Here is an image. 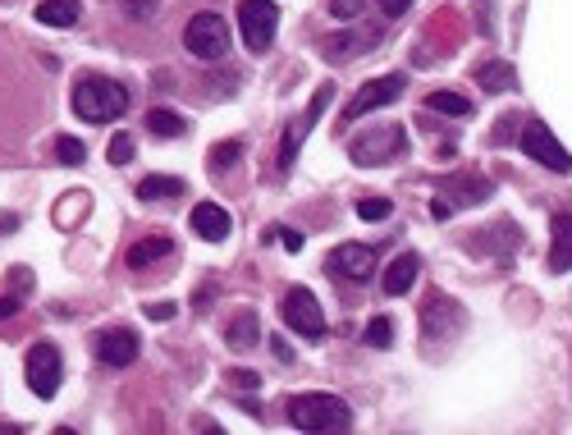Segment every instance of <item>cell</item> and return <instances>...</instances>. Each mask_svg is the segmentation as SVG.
<instances>
[{"label":"cell","instance_id":"cell-1","mask_svg":"<svg viewBox=\"0 0 572 435\" xmlns=\"http://www.w3.org/2000/svg\"><path fill=\"white\" fill-rule=\"evenodd\" d=\"M284 417L298 431H348L353 426V408L339 394H293L284 403Z\"/></svg>","mask_w":572,"mask_h":435},{"label":"cell","instance_id":"cell-2","mask_svg":"<svg viewBox=\"0 0 572 435\" xmlns=\"http://www.w3.org/2000/svg\"><path fill=\"white\" fill-rule=\"evenodd\" d=\"M129 110V87L115 83V78H83L74 87V115L87 124H106L119 120Z\"/></svg>","mask_w":572,"mask_h":435},{"label":"cell","instance_id":"cell-3","mask_svg":"<svg viewBox=\"0 0 572 435\" xmlns=\"http://www.w3.org/2000/svg\"><path fill=\"white\" fill-rule=\"evenodd\" d=\"M280 28V5L275 0H238V33L252 55H266Z\"/></svg>","mask_w":572,"mask_h":435},{"label":"cell","instance_id":"cell-4","mask_svg":"<svg viewBox=\"0 0 572 435\" xmlns=\"http://www.w3.org/2000/svg\"><path fill=\"white\" fill-rule=\"evenodd\" d=\"M280 316H284V326L298 330L303 339H325V312L321 303L312 298V289H303V284H293V289H284L280 298Z\"/></svg>","mask_w":572,"mask_h":435},{"label":"cell","instance_id":"cell-5","mask_svg":"<svg viewBox=\"0 0 572 435\" xmlns=\"http://www.w3.org/2000/svg\"><path fill=\"white\" fill-rule=\"evenodd\" d=\"M184 46L197 60H220L229 51V23L220 14H193L184 28Z\"/></svg>","mask_w":572,"mask_h":435},{"label":"cell","instance_id":"cell-6","mask_svg":"<svg viewBox=\"0 0 572 435\" xmlns=\"http://www.w3.org/2000/svg\"><path fill=\"white\" fill-rule=\"evenodd\" d=\"M403 147H408V133H403L399 124H385V129L362 133V138L348 147V156H353V165H385V161H394V156H403Z\"/></svg>","mask_w":572,"mask_h":435},{"label":"cell","instance_id":"cell-7","mask_svg":"<svg viewBox=\"0 0 572 435\" xmlns=\"http://www.w3.org/2000/svg\"><path fill=\"white\" fill-rule=\"evenodd\" d=\"M65 381V362H60V348L55 344H33L28 348V390L37 399H55Z\"/></svg>","mask_w":572,"mask_h":435},{"label":"cell","instance_id":"cell-8","mask_svg":"<svg viewBox=\"0 0 572 435\" xmlns=\"http://www.w3.org/2000/svg\"><path fill=\"white\" fill-rule=\"evenodd\" d=\"M522 152H527L536 165L554 170V174H568L572 170V156L563 152V142L554 138V133L545 129L540 120H527V129H522Z\"/></svg>","mask_w":572,"mask_h":435},{"label":"cell","instance_id":"cell-9","mask_svg":"<svg viewBox=\"0 0 572 435\" xmlns=\"http://www.w3.org/2000/svg\"><path fill=\"white\" fill-rule=\"evenodd\" d=\"M403 87H408V78L403 74H385V78H371L362 92H357L353 101L344 106V124H353V120H362V115H371V110H380V106H389V101H399L403 97Z\"/></svg>","mask_w":572,"mask_h":435},{"label":"cell","instance_id":"cell-10","mask_svg":"<svg viewBox=\"0 0 572 435\" xmlns=\"http://www.w3.org/2000/svg\"><path fill=\"white\" fill-rule=\"evenodd\" d=\"M325 266H330V275H339V280L367 284L371 275H376V248H367V243H339V248L325 257Z\"/></svg>","mask_w":572,"mask_h":435},{"label":"cell","instance_id":"cell-11","mask_svg":"<svg viewBox=\"0 0 572 435\" xmlns=\"http://www.w3.org/2000/svg\"><path fill=\"white\" fill-rule=\"evenodd\" d=\"M330 97H335V83H325V87H316L312 92V106L303 110V120L293 124V133H284V142H280V170H289V165L298 161V147H303V138L316 129V115L330 106Z\"/></svg>","mask_w":572,"mask_h":435},{"label":"cell","instance_id":"cell-12","mask_svg":"<svg viewBox=\"0 0 572 435\" xmlns=\"http://www.w3.org/2000/svg\"><path fill=\"white\" fill-rule=\"evenodd\" d=\"M463 326V307L454 303L449 294H431L426 298V307H421V330L426 335H454V330Z\"/></svg>","mask_w":572,"mask_h":435},{"label":"cell","instance_id":"cell-13","mask_svg":"<svg viewBox=\"0 0 572 435\" xmlns=\"http://www.w3.org/2000/svg\"><path fill=\"white\" fill-rule=\"evenodd\" d=\"M138 335L133 330H124V326H115V330H101L97 335V358L106 362V367H133L138 362Z\"/></svg>","mask_w":572,"mask_h":435},{"label":"cell","instance_id":"cell-14","mask_svg":"<svg viewBox=\"0 0 572 435\" xmlns=\"http://www.w3.org/2000/svg\"><path fill=\"white\" fill-rule=\"evenodd\" d=\"M188 225H193V234L197 239H206V243L229 239V211L216 207V202H197L193 216H188Z\"/></svg>","mask_w":572,"mask_h":435},{"label":"cell","instance_id":"cell-15","mask_svg":"<svg viewBox=\"0 0 572 435\" xmlns=\"http://www.w3.org/2000/svg\"><path fill=\"white\" fill-rule=\"evenodd\" d=\"M550 271H572V211H559L550 225Z\"/></svg>","mask_w":572,"mask_h":435},{"label":"cell","instance_id":"cell-16","mask_svg":"<svg viewBox=\"0 0 572 435\" xmlns=\"http://www.w3.org/2000/svg\"><path fill=\"white\" fill-rule=\"evenodd\" d=\"M417 266L421 261L412 257V252H403L399 261H389V271H385V280H380V289H385V298H403L417 284Z\"/></svg>","mask_w":572,"mask_h":435},{"label":"cell","instance_id":"cell-17","mask_svg":"<svg viewBox=\"0 0 572 435\" xmlns=\"http://www.w3.org/2000/svg\"><path fill=\"white\" fill-rule=\"evenodd\" d=\"M261 339V321H257V312H238L234 321L225 326V344L234 348V353H243V348H252Z\"/></svg>","mask_w":572,"mask_h":435},{"label":"cell","instance_id":"cell-18","mask_svg":"<svg viewBox=\"0 0 572 435\" xmlns=\"http://www.w3.org/2000/svg\"><path fill=\"white\" fill-rule=\"evenodd\" d=\"M78 14H83L78 0H42L37 5V23H46V28H74Z\"/></svg>","mask_w":572,"mask_h":435},{"label":"cell","instance_id":"cell-19","mask_svg":"<svg viewBox=\"0 0 572 435\" xmlns=\"http://www.w3.org/2000/svg\"><path fill=\"white\" fill-rule=\"evenodd\" d=\"M138 193H142V202H161V197H179V193H184V179H179V174H142Z\"/></svg>","mask_w":572,"mask_h":435},{"label":"cell","instance_id":"cell-20","mask_svg":"<svg viewBox=\"0 0 572 435\" xmlns=\"http://www.w3.org/2000/svg\"><path fill=\"white\" fill-rule=\"evenodd\" d=\"M165 257H174L170 239H142V243H133V248H129V266H133V271L152 266V261H165Z\"/></svg>","mask_w":572,"mask_h":435},{"label":"cell","instance_id":"cell-21","mask_svg":"<svg viewBox=\"0 0 572 435\" xmlns=\"http://www.w3.org/2000/svg\"><path fill=\"white\" fill-rule=\"evenodd\" d=\"M444 188H458L454 193V202H486L490 193H495V188H490V179L486 174H463V179H449V184ZM454 202H449V207H454Z\"/></svg>","mask_w":572,"mask_h":435},{"label":"cell","instance_id":"cell-22","mask_svg":"<svg viewBox=\"0 0 572 435\" xmlns=\"http://www.w3.org/2000/svg\"><path fill=\"white\" fill-rule=\"evenodd\" d=\"M147 129H152L156 138H179V133H188V120L170 106H156L152 115H147Z\"/></svg>","mask_w":572,"mask_h":435},{"label":"cell","instance_id":"cell-23","mask_svg":"<svg viewBox=\"0 0 572 435\" xmlns=\"http://www.w3.org/2000/svg\"><path fill=\"white\" fill-rule=\"evenodd\" d=\"M426 110H431V115H449V120H463V115H472V101L458 97V92H431Z\"/></svg>","mask_w":572,"mask_h":435},{"label":"cell","instance_id":"cell-24","mask_svg":"<svg viewBox=\"0 0 572 435\" xmlns=\"http://www.w3.org/2000/svg\"><path fill=\"white\" fill-rule=\"evenodd\" d=\"M476 78H481V87H486V92H504V87H513V65H504V60H490V65L476 69Z\"/></svg>","mask_w":572,"mask_h":435},{"label":"cell","instance_id":"cell-25","mask_svg":"<svg viewBox=\"0 0 572 435\" xmlns=\"http://www.w3.org/2000/svg\"><path fill=\"white\" fill-rule=\"evenodd\" d=\"M238 156H243V142L238 138H225V142H216V147H211V174H225V170H234L238 165Z\"/></svg>","mask_w":572,"mask_h":435},{"label":"cell","instance_id":"cell-26","mask_svg":"<svg viewBox=\"0 0 572 435\" xmlns=\"http://www.w3.org/2000/svg\"><path fill=\"white\" fill-rule=\"evenodd\" d=\"M362 37H353V33H335V37H325V60H335V65H344L348 55H357L362 51Z\"/></svg>","mask_w":572,"mask_h":435},{"label":"cell","instance_id":"cell-27","mask_svg":"<svg viewBox=\"0 0 572 435\" xmlns=\"http://www.w3.org/2000/svg\"><path fill=\"white\" fill-rule=\"evenodd\" d=\"M362 339H367L371 348H389L394 344V321H389V316H371V326H367V335Z\"/></svg>","mask_w":572,"mask_h":435},{"label":"cell","instance_id":"cell-28","mask_svg":"<svg viewBox=\"0 0 572 435\" xmlns=\"http://www.w3.org/2000/svg\"><path fill=\"white\" fill-rule=\"evenodd\" d=\"M55 156H60L65 165H83L87 161V147L78 138H55Z\"/></svg>","mask_w":572,"mask_h":435},{"label":"cell","instance_id":"cell-29","mask_svg":"<svg viewBox=\"0 0 572 435\" xmlns=\"http://www.w3.org/2000/svg\"><path fill=\"white\" fill-rule=\"evenodd\" d=\"M389 211H394L389 207V197H362V202H357V216L362 220H385Z\"/></svg>","mask_w":572,"mask_h":435},{"label":"cell","instance_id":"cell-30","mask_svg":"<svg viewBox=\"0 0 572 435\" xmlns=\"http://www.w3.org/2000/svg\"><path fill=\"white\" fill-rule=\"evenodd\" d=\"M106 156H110V165H129L133 161V138H129V133H115Z\"/></svg>","mask_w":572,"mask_h":435},{"label":"cell","instance_id":"cell-31","mask_svg":"<svg viewBox=\"0 0 572 435\" xmlns=\"http://www.w3.org/2000/svg\"><path fill=\"white\" fill-rule=\"evenodd\" d=\"M156 5H161V0H124V19H152L156 14Z\"/></svg>","mask_w":572,"mask_h":435},{"label":"cell","instance_id":"cell-32","mask_svg":"<svg viewBox=\"0 0 572 435\" xmlns=\"http://www.w3.org/2000/svg\"><path fill=\"white\" fill-rule=\"evenodd\" d=\"M362 5H367V0H330V14H335V19H357Z\"/></svg>","mask_w":572,"mask_h":435},{"label":"cell","instance_id":"cell-33","mask_svg":"<svg viewBox=\"0 0 572 435\" xmlns=\"http://www.w3.org/2000/svg\"><path fill=\"white\" fill-rule=\"evenodd\" d=\"M380 10H385L389 19H399V14H408V10H412V0H380Z\"/></svg>","mask_w":572,"mask_h":435},{"label":"cell","instance_id":"cell-34","mask_svg":"<svg viewBox=\"0 0 572 435\" xmlns=\"http://www.w3.org/2000/svg\"><path fill=\"white\" fill-rule=\"evenodd\" d=\"M280 243L289 252H298V248H303V234H298V229H280Z\"/></svg>","mask_w":572,"mask_h":435},{"label":"cell","instance_id":"cell-35","mask_svg":"<svg viewBox=\"0 0 572 435\" xmlns=\"http://www.w3.org/2000/svg\"><path fill=\"white\" fill-rule=\"evenodd\" d=\"M19 312V294H0V321Z\"/></svg>","mask_w":572,"mask_h":435},{"label":"cell","instance_id":"cell-36","mask_svg":"<svg viewBox=\"0 0 572 435\" xmlns=\"http://www.w3.org/2000/svg\"><path fill=\"white\" fill-rule=\"evenodd\" d=\"M229 381H234V385H252V390H257V385H261V376H257V371H234Z\"/></svg>","mask_w":572,"mask_h":435},{"label":"cell","instance_id":"cell-37","mask_svg":"<svg viewBox=\"0 0 572 435\" xmlns=\"http://www.w3.org/2000/svg\"><path fill=\"white\" fill-rule=\"evenodd\" d=\"M147 316H152V321H170L174 307L170 303H152V307H147Z\"/></svg>","mask_w":572,"mask_h":435},{"label":"cell","instance_id":"cell-38","mask_svg":"<svg viewBox=\"0 0 572 435\" xmlns=\"http://www.w3.org/2000/svg\"><path fill=\"white\" fill-rule=\"evenodd\" d=\"M449 211H454V207H449L444 197H435V202H431V216H435V220H449Z\"/></svg>","mask_w":572,"mask_h":435},{"label":"cell","instance_id":"cell-39","mask_svg":"<svg viewBox=\"0 0 572 435\" xmlns=\"http://www.w3.org/2000/svg\"><path fill=\"white\" fill-rule=\"evenodd\" d=\"M10 284H14V289H28V284H33V275H28V271H14Z\"/></svg>","mask_w":572,"mask_h":435},{"label":"cell","instance_id":"cell-40","mask_svg":"<svg viewBox=\"0 0 572 435\" xmlns=\"http://www.w3.org/2000/svg\"><path fill=\"white\" fill-rule=\"evenodd\" d=\"M275 358H280V362H293V348L284 344V339H275Z\"/></svg>","mask_w":572,"mask_h":435},{"label":"cell","instance_id":"cell-41","mask_svg":"<svg viewBox=\"0 0 572 435\" xmlns=\"http://www.w3.org/2000/svg\"><path fill=\"white\" fill-rule=\"evenodd\" d=\"M14 225H19L14 216H0V234H14Z\"/></svg>","mask_w":572,"mask_h":435}]
</instances>
